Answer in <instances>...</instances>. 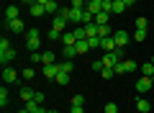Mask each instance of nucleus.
<instances>
[{
    "mask_svg": "<svg viewBox=\"0 0 154 113\" xmlns=\"http://www.w3.org/2000/svg\"><path fill=\"white\" fill-rule=\"evenodd\" d=\"M100 3H103V0H88V8H85V11L93 13V16H98V13L103 11V5H100Z\"/></svg>",
    "mask_w": 154,
    "mask_h": 113,
    "instance_id": "nucleus-11",
    "label": "nucleus"
},
{
    "mask_svg": "<svg viewBox=\"0 0 154 113\" xmlns=\"http://www.w3.org/2000/svg\"><path fill=\"white\" fill-rule=\"evenodd\" d=\"M46 39H51V41H54V39H62V33H59V31H54V28H51V31L46 33Z\"/></svg>",
    "mask_w": 154,
    "mask_h": 113,
    "instance_id": "nucleus-40",
    "label": "nucleus"
},
{
    "mask_svg": "<svg viewBox=\"0 0 154 113\" xmlns=\"http://www.w3.org/2000/svg\"><path fill=\"white\" fill-rule=\"evenodd\" d=\"M141 75H144V77H154V64H152V62L141 64Z\"/></svg>",
    "mask_w": 154,
    "mask_h": 113,
    "instance_id": "nucleus-21",
    "label": "nucleus"
},
{
    "mask_svg": "<svg viewBox=\"0 0 154 113\" xmlns=\"http://www.w3.org/2000/svg\"><path fill=\"white\" fill-rule=\"evenodd\" d=\"M75 36H77V41H80V39H88V31H85V26H77V28H75Z\"/></svg>",
    "mask_w": 154,
    "mask_h": 113,
    "instance_id": "nucleus-31",
    "label": "nucleus"
},
{
    "mask_svg": "<svg viewBox=\"0 0 154 113\" xmlns=\"http://www.w3.org/2000/svg\"><path fill=\"white\" fill-rule=\"evenodd\" d=\"M69 5H72V8H77V11H85V8H88V0H72Z\"/></svg>",
    "mask_w": 154,
    "mask_h": 113,
    "instance_id": "nucleus-29",
    "label": "nucleus"
},
{
    "mask_svg": "<svg viewBox=\"0 0 154 113\" xmlns=\"http://www.w3.org/2000/svg\"><path fill=\"white\" fill-rule=\"evenodd\" d=\"M5 49H11V41L3 36V39H0V52H5Z\"/></svg>",
    "mask_w": 154,
    "mask_h": 113,
    "instance_id": "nucleus-38",
    "label": "nucleus"
},
{
    "mask_svg": "<svg viewBox=\"0 0 154 113\" xmlns=\"http://www.w3.org/2000/svg\"><path fill=\"white\" fill-rule=\"evenodd\" d=\"M98 36H100V39H105V36H113V33H110V28H108V26H98Z\"/></svg>",
    "mask_w": 154,
    "mask_h": 113,
    "instance_id": "nucleus-32",
    "label": "nucleus"
},
{
    "mask_svg": "<svg viewBox=\"0 0 154 113\" xmlns=\"http://www.w3.org/2000/svg\"><path fill=\"white\" fill-rule=\"evenodd\" d=\"M38 46H41V33L36 28H28L26 31V49L33 54V52H38Z\"/></svg>",
    "mask_w": 154,
    "mask_h": 113,
    "instance_id": "nucleus-1",
    "label": "nucleus"
},
{
    "mask_svg": "<svg viewBox=\"0 0 154 113\" xmlns=\"http://www.w3.org/2000/svg\"><path fill=\"white\" fill-rule=\"evenodd\" d=\"M54 82H59V85H69V72H59Z\"/></svg>",
    "mask_w": 154,
    "mask_h": 113,
    "instance_id": "nucleus-23",
    "label": "nucleus"
},
{
    "mask_svg": "<svg viewBox=\"0 0 154 113\" xmlns=\"http://www.w3.org/2000/svg\"><path fill=\"white\" fill-rule=\"evenodd\" d=\"M75 49H77V54H88V52H90V44H88V39H80V41L75 44Z\"/></svg>",
    "mask_w": 154,
    "mask_h": 113,
    "instance_id": "nucleus-14",
    "label": "nucleus"
},
{
    "mask_svg": "<svg viewBox=\"0 0 154 113\" xmlns=\"http://www.w3.org/2000/svg\"><path fill=\"white\" fill-rule=\"evenodd\" d=\"M113 39H116V44H118V49H126V44H128V31H116Z\"/></svg>",
    "mask_w": 154,
    "mask_h": 113,
    "instance_id": "nucleus-7",
    "label": "nucleus"
},
{
    "mask_svg": "<svg viewBox=\"0 0 154 113\" xmlns=\"http://www.w3.org/2000/svg\"><path fill=\"white\" fill-rule=\"evenodd\" d=\"M100 49H103V52H116V49H118V44H116L113 36H105L103 41H100Z\"/></svg>",
    "mask_w": 154,
    "mask_h": 113,
    "instance_id": "nucleus-6",
    "label": "nucleus"
},
{
    "mask_svg": "<svg viewBox=\"0 0 154 113\" xmlns=\"http://www.w3.org/2000/svg\"><path fill=\"white\" fill-rule=\"evenodd\" d=\"M16 59V52L13 49H5V52H0V64L3 67H11V62Z\"/></svg>",
    "mask_w": 154,
    "mask_h": 113,
    "instance_id": "nucleus-5",
    "label": "nucleus"
},
{
    "mask_svg": "<svg viewBox=\"0 0 154 113\" xmlns=\"http://www.w3.org/2000/svg\"><path fill=\"white\" fill-rule=\"evenodd\" d=\"M136 28H149V21H146L144 16H139V18H136Z\"/></svg>",
    "mask_w": 154,
    "mask_h": 113,
    "instance_id": "nucleus-34",
    "label": "nucleus"
},
{
    "mask_svg": "<svg viewBox=\"0 0 154 113\" xmlns=\"http://www.w3.org/2000/svg\"><path fill=\"white\" fill-rule=\"evenodd\" d=\"M62 54H64L67 59H72V57H80V54H77V49H75V46H64V52H62Z\"/></svg>",
    "mask_w": 154,
    "mask_h": 113,
    "instance_id": "nucleus-27",
    "label": "nucleus"
},
{
    "mask_svg": "<svg viewBox=\"0 0 154 113\" xmlns=\"http://www.w3.org/2000/svg\"><path fill=\"white\" fill-rule=\"evenodd\" d=\"M149 62H152V64H154V57H149Z\"/></svg>",
    "mask_w": 154,
    "mask_h": 113,
    "instance_id": "nucleus-45",
    "label": "nucleus"
},
{
    "mask_svg": "<svg viewBox=\"0 0 154 113\" xmlns=\"http://www.w3.org/2000/svg\"><path fill=\"white\" fill-rule=\"evenodd\" d=\"M136 111L139 113H149V111H152V103H149L146 98H139V100H136Z\"/></svg>",
    "mask_w": 154,
    "mask_h": 113,
    "instance_id": "nucleus-13",
    "label": "nucleus"
},
{
    "mask_svg": "<svg viewBox=\"0 0 154 113\" xmlns=\"http://www.w3.org/2000/svg\"><path fill=\"white\" fill-rule=\"evenodd\" d=\"M62 44H64V46H75V44H77L75 31H64V33H62Z\"/></svg>",
    "mask_w": 154,
    "mask_h": 113,
    "instance_id": "nucleus-12",
    "label": "nucleus"
},
{
    "mask_svg": "<svg viewBox=\"0 0 154 113\" xmlns=\"http://www.w3.org/2000/svg\"><path fill=\"white\" fill-rule=\"evenodd\" d=\"M103 67H105L103 59H95V62H93V70H95V72H103Z\"/></svg>",
    "mask_w": 154,
    "mask_h": 113,
    "instance_id": "nucleus-37",
    "label": "nucleus"
},
{
    "mask_svg": "<svg viewBox=\"0 0 154 113\" xmlns=\"http://www.w3.org/2000/svg\"><path fill=\"white\" fill-rule=\"evenodd\" d=\"M59 62H57V64H44V77L46 80H57V75H59Z\"/></svg>",
    "mask_w": 154,
    "mask_h": 113,
    "instance_id": "nucleus-4",
    "label": "nucleus"
},
{
    "mask_svg": "<svg viewBox=\"0 0 154 113\" xmlns=\"http://www.w3.org/2000/svg\"><path fill=\"white\" fill-rule=\"evenodd\" d=\"M44 64H57V54L54 52H44Z\"/></svg>",
    "mask_w": 154,
    "mask_h": 113,
    "instance_id": "nucleus-24",
    "label": "nucleus"
},
{
    "mask_svg": "<svg viewBox=\"0 0 154 113\" xmlns=\"http://www.w3.org/2000/svg\"><path fill=\"white\" fill-rule=\"evenodd\" d=\"M23 77H26V80H33V77H36V70H33V67H26V70H23Z\"/></svg>",
    "mask_w": 154,
    "mask_h": 113,
    "instance_id": "nucleus-33",
    "label": "nucleus"
},
{
    "mask_svg": "<svg viewBox=\"0 0 154 113\" xmlns=\"http://www.w3.org/2000/svg\"><path fill=\"white\" fill-rule=\"evenodd\" d=\"M105 113H118V105L116 103H105Z\"/></svg>",
    "mask_w": 154,
    "mask_h": 113,
    "instance_id": "nucleus-36",
    "label": "nucleus"
},
{
    "mask_svg": "<svg viewBox=\"0 0 154 113\" xmlns=\"http://www.w3.org/2000/svg\"><path fill=\"white\" fill-rule=\"evenodd\" d=\"M46 113H59V111H54V108H51V111H46Z\"/></svg>",
    "mask_w": 154,
    "mask_h": 113,
    "instance_id": "nucleus-44",
    "label": "nucleus"
},
{
    "mask_svg": "<svg viewBox=\"0 0 154 113\" xmlns=\"http://www.w3.org/2000/svg\"><path fill=\"white\" fill-rule=\"evenodd\" d=\"M100 77H105V80H110V77H116V70H113V67H103V72H100Z\"/></svg>",
    "mask_w": 154,
    "mask_h": 113,
    "instance_id": "nucleus-28",
    "label": "nucleus"
},
{
    "mask_svg": "<svg viewBox=\"0 0 154 113\" xmlns=\"http://www.w3.org/2000/svg\"><path fill=\"white\" fill-rule=\"evenodd\" d=\"M8 28H11V33H23L26 31V23L21 18H16V21H8Z\"/></svg>",
    "mask_w": 154,
    "mask_h": 113,
    "instance_id": "nucleus-8",
    "label": "nucleus"
},
{
    "mask_svg": "<svg viewBox=\"0 0 154 113\" xmlns=\"http://www.w3.org/2000/svg\"><path fill=\"white\" fill-rule=\"evenodd\" d=\"M113 13H116V16L126 13V3H123V0H113Z\"/></svg>",
    "mask_w": 154,
    "mask_h": 113,
    "instance_id": "nucleus-19",
    "label": "nucleus"
},
{
    "mask_svg": "<svg viewBox=\"0 0 154 113\" xmlns=\"http://www.w3.org/2000/svg\"><path fill=\"white\" fill-rule=\"evenodd\" d=\"M18 18V5H8L5 8V21H16Z\"/></svg>",
    "mask_w": 154,
    "mask_h": 113,
    "instance_id": "nucleus-16",
    "label": "nucleus"
},
{
    "mask_svg": "<svg viewBox=\"0 0 154 113\" xmlns=\"http://www.w3.org/2000/svg\"><path fill=\"white\" fill-rule=\"evenodd\" d=\"M152 87H154V77H139V80H136V93H139V95L149 93Z\"/></svg>",
    "mask_w": 154,
    "mask_h": 113,
    "instance_id": "nucleus-2",
    "label": "nucleus"
},
{
    "mask_svg": "<svg viewBox=\"0 0 154 113\" xmlns=\"http://www.w3.org/2000/svg\"><path fill=\"white\" fill-rule=\"evenodd\" d=\"M108 18H110V13H105V11H100L98 16H95V23H98V26H108Z\"/></svg>",
    "mask_w": 154,
    "mask_h": 113,
    "instance_id": "nucleus-18",
    "label": "nucleus"
},
{
    "mask_svg": "<svg viewBox=\"0 0 154 113\" xmlns=\"http://www.w3.org/2000/svg\"><path fill=\"white\" fill-rule=\"evenodd\" d=\"M33 95H36V90H31V87H21V100L23 103L33 100Z\"/></svg>",
    "mask_w": 154,
    "mask_h": 113,
    "instance_id": "nucleus-15",
    "label": "nucleus"
},
{
    "mask_svg": "<svg viewBox=\"0 0 154 113\" xmlns=\"http://www.w3.org/2000/svg\"><path fill=\"white\" fill-rule=\"evenodd\" d=\"M69 113H85V108H82V105H72Z\"/></svg>",
    "mask_w": 154,
    "mask_h": 113,
    "instance_id": "nucleus-41",
    "label": "nucleus"
},
{
    "mask_svg": "<svg viewBox=\"0 0 154 113\" xmlns=\"http://www.w3.org/2000/svg\"><path fill=\"white\" fill-rule=\"evenodd\" d=\"M59 70H62V72H69V75H72V70H75L72 59H67V62H59Z\"/></svg>",
    "mask_w": 154,
    "mask_h": 113,
    "instance_id": "nucleus-25",
    "label": "nucleus"
},
{
    "mask_svg": "<svg viewBox=\"0 0 154 113\" xmlns=\"http://www.w3.org/2000/svg\"><path fill=\"white\" fill-rule=\"evenodd\" d=\"M100 41H103V39H100V36H90V39H88L90 49H100Z\"/></svg>",
    "mask_w": 154,
    "mask_h": 113,
    "instance_id": "nucleus-30",
    "label": "nucleus"
},
{
    "mask_svg": "<svg viewBox=\"0 0 154 113\" xmlns=\"http://www.w3.org/2000/svg\"><path fill=\"white\" fill-rule=\"evenodd\" d=\"M18 80V72L13 67H3V82H16Z\"/></svg>",
    "mask_w": 154,
    "mask_h": 113,
    "instance_id": "nucleus-9",
    "label": "nucleus"
},
{
    "mask_svg": "<svg viewBox=\"0 0 154 113\" xmlns=\"http://www.w3.org/2000/svg\"><path fill=\"white\" fill-rule=\"evenodd\" d=\"M152 28H154V21H152Z\"/></svg>",
    "mask_w": 154,
    "mask_h": 113,
    "instance_id": "nucleus-46",
    "label": "nucleus"
},
{
    "mask_svg": "<svg viewBox=\"0 0 154 113\" xmlns=\"http://www.w3.org/2000/svg\"><path fill=\"white\" fill-rule=\"evenodd\" d=\"M36 3H38V5H46V3H49V0H36Z\"/></svg>",
    "mask_w": 154,
    "mask_h": 113,
    "instance_id": "nucleus-43",
    "label": "nucleus"
},
{
    "mask_svg": "<svg viewBox=\"0 0 154 113\" xmlns=\"http://www.w3.org/2000/svg\"><path fill=\"white\" fill-rule=\"evenodd\" d=\"M146 36H149V33H146V28H136V31H134V39H136V41H144Z\"/></svg>",
    "mask_w": 154,
    "mask_h": 113,
    "instance_id": "nucleus-26",
    "label": "nucleus"
},
{
    "mask_svg": "<svg viewBox=\"0 0 154 113\" xmlns=\"http://www.w3.org/2000/svg\"><path fill=\"white\" fill-rule=\"evenodd\" d=\"M72 105H85V95H72Z\"/></svg>",
    "mask_w": 154,
    "mask_h": 113,
    "instance_id": "nucleus-35",
    "label": "nucleus"
},
{
    "mask_svg": "<svg viewBox=\"0 0 154 113\" xmlns=\"http://www.w3.org/2000/svg\"><path fill=\"white\" fill-rule=\"evenodd\" d=\"M44 8H46V16H59V11H62V8H59V0H49Z\"/></svg>",
    "mask_w": 154,
    "mask_h": 113,
    "instance_id": "nucleus-10",
    "label": "nucleus"
},
{
    "mask_svg": "<svg viewBox=\"0 0 154 113\" xmlns=\"http://www.w3.org/2000/svg\"><path fill=\"white\" fill-rule=\"evenodd\" d=\"M67 18L64 16H51V28H54V31H59V33H64L67 31Z\"/></svg>",
    "mask_w": 154,
    "mask_h": 113,
    "instance_id": "nucleus-3",
    "label": "nucleus"
},
{
    "mask_svg": "<svg viewBox=\"0 0 154 113\" xmlns=\"http://www.w3.org/2000/svg\"><path fill=\"white\" fill-rule=\"evenodd\" d=\"M123 3H126V8H128V5H134V3H136V0H123Z\"/></svg>",
    "mask_w": 154,
    "mask_h": 113,
    "instance_id": "nucleus-42",
    "label": "nucleus"
},
{
    "mask_svg": "<svg viewBox=\"0 0 154 113\" xmlns=\"http://www.w3.org/2000/svg\"><path fill=\"white\" fill-rule=\"evenodd\" d=\"M85 31H88V39L90 36H98V23H95V21L93 23H85Z\"/></svg>",
    "mask_w": 154,
    "mask_h": 113,
    "instance_id": "nucleus-22",
    "label": "nucleus"
},
{
    "mask_svg": "<svg viewBox=\"0 0 154 113\" xmlns=\"http://www.w3.org/2000/svg\"><path fill=\"white\" fill-rule=\"evenodd\" d=\"M33 100H36L38 105H44V100H46V95H44V93H36V95H33Z\"/></svg>",
    "mask_w": 154,
    "mask_h": 113,
    "instance_id": "nucleus-39",
    "label": "nucleus"
},
{
    "mask_svg": "<svg viewBox=\"0 0 154 113\" xmlns=\"http://www.w3.org/2000/svg\"><path fill=\"white\" fill-rule=\"evenodd\" d=\"M8 103H11V95H8V90H5V85L0 87V108H5Z\"/></svg>",
    "mask_w": 154,
    "mask_h": 113,
    "instance_id": "nucleus-20",
    "label": "nucleus"
},
{
    "mask_svg": "<svg viewBox=\"0 0 154 113\" xmlns=\"http://www.w3.org/2000/svg\"><path fill=\"white\" fill-rule=\"evenodd\" d=\"M28 11H31V16H36V18H38V16H46V8H44V5H38V3H33Z\"/></svg>",
    "mask_w": 154,
    "mask_h": 113,
    "instance_id": "nucleus-17",
    "label": "nucleus"
}]
</instances>
